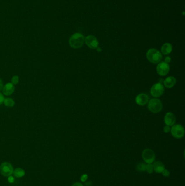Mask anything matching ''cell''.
<instances>
[{
  "label": "cell",
  "instance_id": "obj_1",
  "mask_svg": "<svg viewBox=\"0 0 185 186\" xmlns=\"http://www.w3.org/2000/svg\"><path fill=\"white\" fill-rule=\"evenodd\" d=\"M85 43V37L81 33H76L71 35L69 39L70 46L73 49H79Z\"/></svg>",
  "mask_w": 185,
  "mask_h": 186
},
{
  "label": "cell",
  "instance_id": "obj_2",
  "mask_svg": "<svg viewBox=\"0 0 185 186\" xmlns=\"http://www.w3.org/2000/svg\"><path fill=\"white\" fill-rule=\"evenodd\" d=\"M146 57L148 61L153 64H158L161 61L162 54L156 49H150L147 51Z\"/></svg>",
  "mask_w": 185,
  "mask_h": 186
},
{
  "label": "cell",
  "instance_id": "obj_3",
  "mask_svg": "<svg viewBox=\"0 0 185 186\" xmlns=\"http://www.w3.org/2000/svg\"><path fill=\"white\" fill-rule=\"evenodd\" d=\"M163 106L161 101L157 99L154 98L149 100L148 102V108L153 113H158L162 111Z\"/></svg>",
  "mask_w": 185,
  "mask_h": 186
},
{
  "label": "cell",
  "instance_id": "obj_4",
  "mask_svg": "<svg viewBox=\"0 0 185 186\" xmlns=\"http://www.w3.org/2000/svg\"><path fill=\"white\" fill-rule=\"evenodd\" d=\"M170 132L175 138L181 139L185 135V129L181 125L176 124L172 126Z\"/></svg>",
  "mask_w": 185,
  "mask_h": 186
},
{
  "label": "cell",
  "instance_id": "obj_5",
  "mask_svg": "<svg viewBox=\"0 0 185 186\" xmlns=\"http://www.w3.org/2000/svg\"><path fill=\"white\" fill-rule=\"evenodd\" d=\"M14 171V168L9 162H4L0 166V173L4 177H9L11 176Z\"/></svg>",
  "mask_w": 185,
  "mask_h": 186
},
{
  "label": "cell",
  "instance_id": "obj_6",
  "mask_svg": "<svg viewBox=\"0 0 185 186\" xmlns=\"http://www.w3.org/2000/svg\"><path fill=\"white\" fill-rule=\"evenodd\" d=\"M165 92V88L161 83H156L153 85L151 89V95L154 97H158Z\"/></svg>",
  "mask_w": 185,
  "mask_h": 186
},
{
  "label": "cell",
  "instance_id": "obj_7",
  "mask_svg": "<svg viewBox=\"0 0 185 186\" xmlns=\"http://www.w3.org/2000/svg\"><path fill=\"white\" fill-rule=\"evenodd\" d=\"M142 157L146 163L151 164L153 163L155 159L154 152L150 149H146L142 152Z\"/></svg>",
  "mask_w": 185,
  "mask_h": 186
},
{
  "label": "cell",
  "instance_id": "obj_8",
  "mask_svg": "<svg viewBox=\"0 0 185 186\" xmlns=\"http://www.w3.org/2000/svg\"><path fill=\"white\" fill-rule=\"evenodd\" d=\"M170 70L169 64L165 62H160L156 67V71L158 74L161 76H166L169 73Z\"/></svg>",
  "mask_w": 185,
  "mask_h": 186
},
{
  "label": "cell",
  "instance_id": "obj_9",
  "mask_svg": "<svg viewBox=\"0 0 185 186\" xmlns=\"http://www.w3.org/2000/svg\"><path fill=\"white\" fill-rule=\"evenodd\" d=\"M85 42L86 45L91 49H96L99 45L98 40L93 35H88L85 38Z\"/></svg>",
  "mask_w": 185,
  "mask_h": 186
},
{
  "label": "cell",
  "instance_id": "obj_10",
  "mask_svg": "<svg viewBox=\"0 0 185 186\" xmlns=\"http://www.w3.org/2000/svg\"><path fill=\"white\" fill-rule=\"evenodd\" d=\"M135 101L139 106H144L147 104L149 101V97L146 94L141 93L136 96Z\"/></svg>",
  "mask_w": 185,
  "mask_h": 186
},
{
  "label": "cell",
  "instance_id": "obj_11",
  "mask_svg": "<svg viewBox=\"0 0 185 186\" xmlns=\"http://www.w3.org/2000/svg\"><path fill=\"white\" fill-rule=\"evenodd\" d=\"M164 121L166 125L172 126L176 122V117L173 113L168 112L165 114Z\"/></svg>",
  "mask_w": 185,
  "mask_h": 186
},
{
  "label": "cell",
  "instance_id": "obj_12",
  "mask_svg": "<svg viewBox=\"0 0 185 186\" xmlns=\"http://www.w3.org/2000/svg\"><path fill=\"white\" fill-rule=\"evenodd\" d=\"M15 91V87L12 83H7L4 86L2 89V92L4 95L9 96L11 95Z\"/></svg>",
  "mask_w": 185,
  "mask_h": 186
},
{
  "label": "cell",
  "instance_id": "obj_13",
  "mask_svg": "<svg viewBox=\"0 0 185 186\" xmlns=\"http://www.w3.org/2000/svg\"><path fill=\"white\" fill-rule=\"evenodd\" d=\"M177 83L176 78L173 76H170L166 78L163 81L164 85L167 88H172L174 85H175Z\"/></svg>",
  "mask_w": 185,
  "mask_h": 186
},
{
  "label": "cell",
  "instance_id": "obj_14",
  "mask_svg": "<svg viewBox=\"0 0 185 186\" xmlns=\"http://www.w3.org/2000/svg\"><path fill=\"white\" fill-rule=\"evenodd\" d=\"M173 50V46L171 44L166 43L164 44L161 49L162 54L164 55H168L170 54Z\"/></svg>",
  "mask_w": 185,
  "mask_h": 186
},
{
  "label": "cell",
  "instance_id": "obj_15",
  "mask_svg": "<svg viewBox=\"0 0 185 186\" xmlns=\"http://www.w3.org/2000/svg\"><path fill=\"white\" fill-rule=\"evenodd\" d=\"M153 165L154 167V171L157 173H162V171L165 169L163 163L161 162H155Z\"/></svg>",
  "mask_w": 185,
  "mask_h": 186
},
{
  "label": "cell",
  "instance_id": "obj_16",
  "mask_svg": "<svg viewBox=\"0 0 185 186\" xmlns=\"http://www.w3.org/2000/svg\"><path fill=\"white\" fill-rule=\"evenodd\" d=\"M13 174H14V176L16 178H20L25 175V171L23 169L18 168L14 170Z\"/></svg>",
  "mask_w": 185,
  "mask_h": 186
},
{
  "label": "cell",
  "instance_id": "obj_17",
  "mask_svg": "<svg viewBox=\"0 0 185 186\" xmlns=\"http://www.w3.org/2000/svg\"><path fill=\"white\" fill-rule=\"evenodd\" d=\"M4 104L6 107H13L15 105V101L11 98H6L4 99Z\"/></svg>",
  "mask_w": 185,
  "mask_h": 186
},
{
  "label": "cell",
  "instance_id": "obj_18",
  "mask_svg": "<svg viewBox=\"0 0 185 186\" xmlns=\"http://www.w3.org/2000/svg\"><path fill=\"white\" fill-rule=\"evenodd\" d=\"M136 168L137 170L141 172L144 171L146 170V164L144 163H139L136 165Z\"/></svg>",
  "mask_w": 185,
  "mask_h": 186
},
{
  "label": "cell",
  "instance_id": "obj_19",
  "mask_svg": "<svg viewBox=\"0 0 185 186\" xmlns=\"http://www.w3.org/2000/svg\"><path fill=\"white\" fill-rule=\"evenodd\" d=\"M146 171L149 173V174H152L154 171V167L153 165L151 163V164H148L146 165Z\"/></svg>",
  "mask_w": 185,
  "mask_h": 186
},
{
  "label": "cell",
  "instance_id": "obj_20",
  "mask_svg": "<svg viewBox=\"0 0 185 186\" xmlns=\"http://www.w3.org/2000/svg\"><path fill=\"white\" fill-rule=\"evenodd\" d=\"M11 82H12V83L13 85H16L17 84H18L19 82V76H17V75L14 76L12 78Z\"/></svg>",
  "mask_w": 185,
  "mask_h": 186
},
{
  "label": "cell",
  "instance_id": "obj_21",
  "mask_svg": "<svg viewBox=\"0 0 185 186\" xmlns=\"http://www.w3.org/2000/svg\"><path fill=\"white\" fill-rule=\"evenodd\" d=\"M88 175L84 174L83 175L81 178V182H85L86 181V180H88Z\"/></svg>",
  "mask_w": 185,
  "mask_h": 186
},
{
  "label": "cell",
  "instance_id": "obj_22",
  "mask_svg": "<svg viewBox=\"0 0 185 186\" xmlns=\"http://www.w3.org/2000/svg\"><path fill=\"white\" fill-rule=\"evenodd\" d=\"M162 174L165 177H169L170 175V172L167 169H165L162 172Z\"/></svg>",
  "mask_w": 185,
  "mask_h": 186
},
{
  "label": "cell",
  "instance_id": "obj_23",
  "mask_svg": "<svg viewBox=\"0 0 185 186\" xmlns=\"http://www.w3.org/2000/svg\"><path fill=\"white\" fill-rule=\"evenodd\" d=\"M163 131L165 132L166 133H168L170 132V126L166 125L164 127V128H163Z\"/></svg>",
  "mask_w": 185,
  "mask_h": 186
},
{
  "label": "cell",
  "instance_id": "obj_24",
  "mask_svg": "<svg viewBox=\"0 0 185 186\" xmlns=\"http://www.w3.org/2000/svg\"><path fill=\"white\" fill-rule=\"evenodd\" d=\"M4 95L2 94V93H0V105H2V104H4Z\"/></svg>",
  "mask_w": 185,
  "mask_h": 186
},
{
  "label": "cell",
  "instance_id": "obj_25",
  "mask_svg": "<svg viewBox=\"0 0 185 186\" xmlns=\"http://www.w3.org/2000/svg\"><path fill=\"white\" fill-rule=\"evenodd\" d=\"M171 61V58L169 56H168V57H166V58H165V62L166 63H169Z\"/></svg>",
  "mask_w": 185,
  "mask_h": 186
},
{
  "label": "cell",
  "instance_id": "obj_26",
  "mask_svg": "<svg viewBox=\"0 0 185 186\" xmlns=\"http://www.w3.org/2000/svg\"><path fill=\"white\" fill-rule=\"evenodd\" d=\"M71 186H84L83 184H81V183L80 182H76V183H74V184H73Z\"/></svg>",
  "mask_w": 185,
  "mask_h": 186
},
{
  "label": "cell",
  "instance_id": "obj_27",
  "mask_svg": "<svg viewBox=\"0 0 185 186\" xmlns=\"http://www.w3.org/2000/svg\"><path fill=\"white\" fill-rule=\"evenodd\" d=\"M3 87H4V83L1 80V79L0 78V91L2 90Z\"/></svg>",
  "mask_w": 185,
  "mask_h": 186
},
{
  "label": "cell",
  "instance_id": "obj_28",
  "mask_svg": "<svg viewBox=\"0 0 185 186\" xmlns=\"http://www.w3.org/2000/svg\"><path fill=\"white\" fill-rule=\"evenodd\" d=\"M8 181L10 183H13V182L14 181V179L13 178V177H11V176H9V178H8Z\"/></svg>",
  "mask_w": 185,
  "mask_h": 186
},
{
  "label": "cell",
  "instance_id": "obj_29",
  "mask_svg": "<svg viewBox=\"0 0 185 186\" xmlns=\"http://www.w3.org/2000/svg\"><path fill=\"white\" fill-rule=\"evenodd\" d=\"M85 185L86 186H89L90 185H91V182H85Z\"/></svg>",
  "mask_w": 185,
  "mask_h": 186
}]
</instances>
